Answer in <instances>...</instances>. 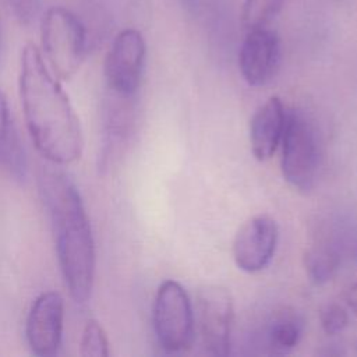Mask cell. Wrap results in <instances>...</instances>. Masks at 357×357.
Segmentation results:
<instances>
[{
    "mask_svg": "<svg viewBox=\"0 0 357 357\" xmlns=\"http://www.w3.org/2000/svg\"><path fill=\"white\" fill-rule=\"evenodd\" d=\"M20 98L36 151L52 165L77 162L84 151L79 119L39 49L28 43L21 53Z\"/></svg>",
    "mask_w": 357,
    "mask_h": 357,
    "instance_id": "obj_1",
    "label": "cell"
},
{
    "mask_svg": "<svg viewBox=\"0 0 357 357\" xmlns=\"http://www.w3.org/2000/svg\"><path fill=\"white\" fill-rule=\"evenodd\" d=\"M38 183L66 287L77 304H85L93 289L96 251L84 201L71 177L54 165L40 169Z\"/></svg>",
    "mask_w": 357,
    "mask_h": 357,
    "instance_id": "obj_2",
    "label": "cell"
},
{
    "mask_svg": "<svg viewBox=\"0 0 357 357\" xmlns=\"http://www.w3.org/2000/svg\"><path fill=\"white\" fill-rule=\"evenodd\" d=\"M42 49L52 73L70 79L79 70L88 52V32L68 8L49 7L42 18Z\"/></svg>",
    "mask_w": 357,
    "mask_h": 357,
    "instance_id": "obj_3",
    "label": "cell"
},
{
    "mask_svg": "<svg viewBox=\"0 0 357 357\" xmlns=\"http://www.w3.org/2000/svg\"><path fill=\"white\" fill-rule=\"evenodd\" d=\"M280 169L283 178L297 191H310L315 184L319 169L318 137L301 110H291L286 116Z\"/></svg>",
    "mask_w": 357,
    "mask_h": 357,
    "instance_id": "obj_4",
    "label": "cell"
},
{
    "mask_svg": "<svg viewBox=\"0 0 357 357\" xmlns=\"http://www.w3.org/2000/svg\"><path fill=\"white\" fill-rule=\"evenodd\" d=\"M153 331L159 346L166 353H180L191 347L194 340V311L183 286L165 280L153 301Z\"/></svg>",
    "mask_w": 357,
    "mask_h": 357,
    "instance_id": "obj_5",
    "label": "cell"
},
{
    "mask_svg": "<svg viewBox=\"0 0 357 357\" xmlns=\"http://www.w3.org/2000/svg\"><path fill=\"white\" fill-rule=\"evenodd\" d=\"M146 45L142 33L134 28L120 31L105 59L107 91L134 98L139 89L145 67Z\"/></svg>",
    "mask_w": 357,
    "mask_h": 357,
    "instance_id": "obj_6",
    "label": "cell"
},
{
    "mask_svg": "<svg viewBox=\"0 0 357 357\" xmlns=\"http://www.w3.org/2000/svg\"><path fill=\"white\" fill-rule=\"evenodd\" d=\"M195 311L204 349L212 356L229 354L233 326V300L230 293L220 286H204L197 294Z\"/></svg>",
    "mask_w": 357,
    "mask_h": 357,
    "instance_id": "obj_7",
    "label": "cell"
},
{
    "mask_svg": "<svg viewBox=\"0 0 357 357\" xmlns=\"http://www.w3.org/2000/svg\"><path fill=\"white\" fill-rule=\"evenodd\" d=\"M64 300L57 291H43L32 303L26 322L25 336L31 351L39 357L59 353L63 339Z\"/></svg>",
    "mask_w": 357,
    "mask_h": 357,
    "instance_id": "obj_8",
    "label": "cell"
},
{
    "mask_svg": "<svg viewBox=\"0 0 357 357\" xmlns=\"http://www.w3.org/2000/svg\"><path fill=\"white\" fill-rule=\"evenodd\" d=\"M278 244V225L266 216L248 219L236 233L233 258L238 269L255 273L265 269L273 258Z\"/></svg>",
    "mask_w": 357,
    "mask_h": 357,
    "instance_id": "obj_9",
    "label": "cell"
},
{
    "mask_svg": "<svg viewBox=\"0 0 357 357\" xmlns=\"http://www.w3.org/2000/svg\"><path fill=\"white\" fill-rule=\"evenodd\" d=\"M280 63V40L268 26L248 29L238 52V68L251 86L268 84Z\"/></svg>",
    "mask_w": 357,
    "mask_h": 357,
    "instance_id": "obj_10",
    "label": "cell"
},
{
    "mask_svg": "<svg viewBox=\"0 0 357 357\" xmlns=\"http://www.w3.org/2000/svg\"><path fill=\"white\" fill-rule=\"evenodd\" d=\"M286 112L282 100L278 96H271L261 105L250 121V145L257 160L269 159L282 141Z\"/></svg>",
    "mask_w": 357,
    "mask_h": 357,
    "instance_id": "obj_11",
    "label": "cell"
},
{
    "mask_svg": "<svg viewBox=\"0 0 357 357\" xmlns=\"http://www.w3.org/2000/svg\"><path fill=\"white\" fill-rule=\"evenodd\" d=\"M0 167L21 180L26 173V158L15 128L7 98L0 89Z\"/></svg>",
    "mask_w": 357,
    "mask_h": 357,
    "instance_id": "obj_12",
    "label": "cell"
},
{
    "mask_svg": "<svg viewBox=\"0 0 357 357\" xmlns=\"http://www.w3.org/2000/svg\"><path fill=\"white\" fill-rule=\"evenodd\" d=\"M268 346L276 354L291 351L300 342L301 324L294 317H280L268 329Z\"/></svg>",
    "mask_w": 357,
    "mask_h": 357,
    "instance_id": "obj_13",
    "label": "cell"
},
{
    "mask_svg": "<svg viewBox=\"0 0 357 357\" xmlns=\"http://www.w3.org/2000/svg\"><path fill=\"white\" fill-rule=\"evenodd\" d=\"M286 0H244L241 10V24L248 29L268 26L280 13Z\"/></svg>",
    "mask_w": 357,
    "mask_h": 357,
    "instance_id": "obj_14",
    "label": "cell"
},
{
    "mask_svg": "<svg viewBox=\"0 0 357 357\" xmlns=\"http://www.w3.org/2000/svg\"><path fill=\"white\" fill-rule=\"evenodd\" d=\"M337 265L336 255L324 247L312 248L305 254V269L310 279L315 283L331 280Z\"/></svg>",
    "mask_w": 357,
    "mask_h": 357,
    "instance_id": "obj_15",
    "label": "cell"
},
{
    "mask_svg": "<svg viewBox=\"0 0 357 357\" xmlns=\"http://www.w3.org/2000/svg\"><path fill=\"white\" fill-rule=\"evenodd\" d=\"M79 354L82 357H107L110 354L107 335L96 319H88L82 329Z\"/></svg>",
    "mask_w": 357,
    "mask_h": 357,
    "instance_id": "obj_16",
    "label": "cell"
},
{
    "mask_svg": "<svg viewBox=\"0 0 357 357\" xmlns=\"http://www.w3.org/2000/svg\"><path fill=\"white\" fill-rule=\"evenodd\" d=\"M321 326L326 335H337L344 331L349 324V315L346 310L337 304H328L322 308Z\"/></svg>",
    "mask_w": 357,
    "mask_h": 357,
    "instance_id": "obj_17",
    "label": "cell"
},
{
    "mask_svg": "<svg viewBox=\"0 0 357 357\" xmlns=\"http://www.w3.org/2000/svg\"><path fill=\"white\" fill-rule=\"evenodd\" d=\"M8 4L21 24H31L39 11V0H8Z\"/></svg>",
    "mask_w": 357,
    "mask_h": 357,
    "instance_id": "obj_18",
    "label": "cell"
},
{
    "mask_svg": "<svg viewBox=\"0 0 357 357\" xmlns=\"http://www.w3.org/2000/svg\"><path fill=\"white\" fill-rule=\"evenodd\" d=\"M181 3L187 8V11L192 13L194 15H202L212 7V0H181Z\"/></svg>",
    "mask_w": 357,
    "mask_h": 357,
    "instance_id": "obj_19",
    "label": "cell"
},
{
    "mask_svg": "<svg viewBox=\"0 0 357 357\" xmlns=\"http://www.w3.org/2000/svg\"><path fill=\"white\" fill-rule=\"evenodd\" d=\"M346 301H347L349 308L353 311V314L357 315V283H354V284L349 289L347 296H346Z\"/></svg>",
    "mask_w": 357,
    "mask_h": 357,
    "instance_id": "obj_20",
    "label": "cell"
}]
</instances>
